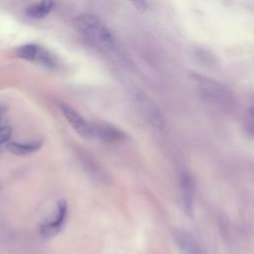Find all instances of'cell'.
<instances>
[{
	"instance_id": "1",
	"label": "cell",
	"mask_w": 254,
	"mask_h": 254,
	"mask_svg": "<svg viewBox=\"0 0 254 254\" xmlns=\"http://www.w3.org/2000/svg\"><path fill=\"white\" fill-rule=\"evenodd\" d=\"M74 29L85 39L95 45L111 48L115 44V38L111 30L95 15L80 14L73 20Z\"/></svg>"
},
{
	"instance_id": "2",
	"label": "cell",
	"mask_w": 254,
	"mask_h": 254,
	"mask_svg": "<svg viewBox=\"0 0 254 254\" xmlns=\"http://www.w3.org/2000/svg\"><path fill=\"white\" fill-rule=\"evenodd\" d=\"M193 79L196 82L199 92L208 102L220 109H229L231 107L233 99L231 93L225 86L200 74H193Z\"/></svg>"
},
{
	"instance_id": "3",
	"label": "cell",
	"mask_w": 254,
	"mask_h": 254,
	"mask_svg": "<svg viewBox=\"0 0 254 254\" xmlns=\"http://www.w3.org/2000/svg\"><path fill=\"white\" fill-rule=\"evenodd\" d=\"M138 109L144 118L156 130L163 131L166 127V121L159 106L145 94H137L135 97Z\"/></svg>"
},
{
	"instance_id": "4",
	"label": "cell",
	"mask_w": 254,
	"mask_h": 254,
	"mask_svg": "<svg viewBox=\"0 0 254 254\" xmlns=\"http://www.w3.org/2000/svg\"><path fill=\"white\" fill-rule=\"evenodd\" d=\"M16 55L20 59L36 62L48 67H54L57 64L55 57L50 52L35 44H28L18 48Z\"/></svg>"
},
{
	"instance_id": "5",
	"label": "cell",
	"mask_w": 254,
	"mask_h": 254,
	"mask_svg": "<svg viewBox=\"0 0 254 254\" xmlns=\"http://www.w3.org/2000/svg\"><path fill=\"white\" fill-rule=\"evenodd\" d=\"M60 109L68 123L79 135L86 139L93 137L92 125L89 124L75 109L65 103H62L60 105Z\"/></svg>"
},
{
	"instance_id": "6",
	"label": "cell",
	"mask_w": 254,
	"mask_h": 254,
	"mask_svg": "<svg viewBox=\"0 0 254 254\" xmlns=\"http://www.w3.org/2000/svg\"><path fill=\"white\" fill-rule=\"evenodd\" d=\"M67 214L66 201L61 199L58 202V214L57 218L49 223H45L40 227V234L44 238H51L56 236L63 228Z\"/></svg>"
},
{
	"instance_id": "7",
	"label": "cell",
	"mask_w": 254,
	"mask_h": 254,
	"mask_svg": "<svg viewBox=\"0 0 254 254\" xmlns=\"http://www.w3.org/2000/svg\"><path fill=\"white\" fill-rule=\"evenodd\" d=\"M180 191L183 206L188 214H190L193 207V182L188 171L182 170L180 174Z\"/></svg>"
},
{
	"instance_id": "8",
	"label": "cell",
	"mask_w": 254,
	"mask_h": 254,
	"mask_svg": "<svg viewBox=\"0 0 254 254\" xmlns=\"http://www.w3.org/2000/svg\"><path fill=\"white\" fill-rule=\"evenodd\" d=\"M93 136L98 137L100 140L107 142V143H115L120 142L126 138L124 132L120 129L105 123H96L91 124Z\"/></svg>"
},
{
	"instance_id": "9",
	"label": "cell",
	"mask_w": 254,
	"mask_h": 254,
	"mask_svg": "<svg viewBox=\"0 0 254 254\" xmlns=\"http://www.w3.org/2000/svg\"><path fill=\"white\" fill-rule=\"evenodd\" d=\"M174 238L178 248L183 254H202L198 243L189 232L178 229L174 232Z\"/></svg>"
},
{
	"instance_id": "10",
	"label": "cell",
	"mask_w": 254,
	"mask_h": 254,
	"mask_svg": "<svg viewBox=\"0 0 254 254\" xmlns=\"http://www.w3.org/2000/svg\"><path fill=\"white\" fill-rule=\"evenodd\" d=\"M43 145L42 140H35L29 143H18V142H9L6 145L7 150L15 155H29L37 150H39Z\"/></svg>"
},
{
	"instance_id": "11",
	"label": "cell",
	"mask_w": 254,
	"mask_h": 254,
	"mask_svg": "<svg viewBox=\"0 0 254 254\" xmlns=\"http://www.w3.org/2000/svg\"><path fill=\"white\" fill-rule=\"evenodd\" d=\"M55 1L54 0H41L39 3L30 6L26 13L29 17L40 19L47 16L54 8Z\"/></svg>"
},
{
	"instance_id": "12",
	"label": "cell",
	"mask_w": 254,
	"mask_h": 254,
	"mask_svg": "<svg viewBox=\"0 0 254 254\" xmlns=\"http://www.w3.org/2000/svg\"><path fill=\"white\" fill-rule=\"evenodd\" d=\"M253 122H254V119H253V109L252 107H250L247 112H246V116H245V131L246 133L252 137L253 135Z\"/></svg>"
},
{
	"instance_id": "13",
	"label": "cell",
	"mask_w": 254,
	"mask_h": 254,
	"mask_svg": "<svg viewBox=\"0 0 254 254\" xmlns=\"http://www.w3.org/2000/svg\"><path fill=\"white\" fill-rule=\"evenodd\" d=\"M12 136V128L10 126H0V145L9 141Z\"/></svg>"
},
{
	"instance_id": "14",
	"label": "cell",
	"mask_w": 254,
	"mask_h": 254,
	"mask_svg": "<svg viewBox=\"0 0 254 254\" xmlns=\"http://www.w3.org/2000/svg\"><path fill=\"white\" fill-rule=\"evenodd\" d=\"M128 1L131 2L133 6L141 12H145L147 10V7H148L147 0H128Z\"/></svg>"
},
{
	"instance_id": "15",
	"label": "cell",
	"mask_w": 254,
	"mask_h": 254,
	"mask_svg": "<svg viewBox=\"0 0 254 254\" xmlns=\"http://www.w3.org/2000/svg\"><path fill=\"white\" fill-rule=\"evenodd\" d=\"M4 114H5V108L3 106H0V123L4 117Z\"/></svg>"
}]
</instances>
